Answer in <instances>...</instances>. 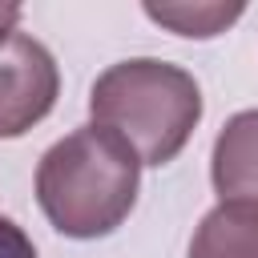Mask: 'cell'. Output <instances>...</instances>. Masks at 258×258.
<instances>
[{"label": "cell", "instance_id": "cell-1", "mask_svg": "<svg viewBox=\"0 0 258 258\" xmlns=\"http://www.w3.org/2000/svg\"><path fill=\"white\" fill-rule=\"evenodd\" d=\"M141 161L101 125H81L44 149L36 165V202L48 226L89 242L113 234L137 206Z\"/></svg>", "mask_w": 258, "mask_h": 258}, {"label": "cell", "instance_id": "cell-2", "mask_svg": "<svg viewBox=\"0 0 258 258\" xmlns=\"http://www.w3.org/2000/svg\"><path fill=\"white\" fill-rule=\"evenodd\" d=\"M89 113L93 125L121 137L141 165H169L202 121V89L181 64L133 56L93 81Z\"/></svg>", "mask_w": 258, "mask_h": 258}, {"label": "cell", "instance_id": "cell-3", "mask_svg": "<svg viewBox=\"0 0 258 258\" xmlns=\"http://www.w3.org/2000/svg\"><path fill=\"white\" fill-rule=\"evenodd\" d=\"M60 97V69L52 52L28 36L12 32L0 44V141L24 137L40 125Z\"/></svg>", "mask_w": 258, "mask_h": 258}, {"label": "cell", "instance_id": "cell-4", "mask_svg": "<svg viewBox=\"0 0 258 258\" xmlns=\"http://www.w3.org/2000/svg\"><path fill=\"white\" fill-rule=\"evenodd\" d=\"M210 181L222 202L258 206V109L234 113L214 137Z\"/></svg>", "mask_w": 258, "mask_h": 258}, {"label": "cell", "instance_id": "cell-5", "mask_svg": "<svg viewBox=\"0 0 258 258\" xmlns=\"http://www.w3.org/2000/svg\"><path fill=\"white\" fill-rule=\"evenodd\" d=\"M185 258H258V206L218 202L194 226Z\"/></svg>", "mask_w": 258, "mask_h": 258}, {"label": "cell", "instance_id": "cell-6", "mask_svg": "<svg viewBox=\"0 0 258 258\" xmlns=\"http://www.w3.org/2000/svg\"><path fill=\"white\" fill-rule=\"evenodd\" d=\"M141 12L177 32V36H189V40H210V36H222L230 24H238L246 16V4H226V0H149L141 4Z\"/></svg>", "mask_w": 258, "mask_h": 258}, {"label": "cell", "instance_id": "cell-7", "mask_svg": "<svg viewBox=\"0 0 258 258\" xmlns=\"http://www.w3.org/2000/svg\"><path fill=\"white\" fill-rule=\"evenodd\" d=\"M0 258H36L32 238H28L24 226H16L8 214H0Z\"/></svg>", "mask_w": 258, "mask_h": 258}, {"label": "cell", "instance_id": "cell-8", "mask_svg": "<svg viewBox=\"0 0 258 258\" xmlns=\"http://www.w3.org/2000/svg\"><path fill=\"white\" fill-rule=\"evenodd\" d=\"M16 24H20V4H0V44L16 32Z\"/></svg>", "mask_w": 258, "mask_h": 258}]
</instances>
